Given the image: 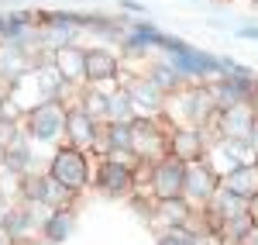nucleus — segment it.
<instances>
[{
    "label": "nucleus",
    "mask_w": 258,
    "mask_h": 245,
    "mask_svg": "<svg viewBox=\"0 0 258 245\" xmlns=\"http://www.w3.org/2000/svg\"><path fill=\"white\" fill-rule=\"evenodd\" d=\"M241 245H258V225L251 228V235H248V238H244V242H241Z\"/></svg>",
    "instance_id": "obj_26"
},
{
    "label": "nucleus",
    "mask_w": 258,
    "mask_h": 245,
    "mask_svg": "<svg viewBox=\"0 0 258 245\" xmlns=\"http://www.w3.org/2000/svg\"><path fill=\"white\" fill-rule=\"evenodd\" d=\"M66 111H69V104L66 101H45L38 107H31L21 124H24V131H28V138L35 145H45V149H59L66 142Z\"/></svg>",
    "instance_id": "obj_4"
},
{
    "label": "nucleus",
    "mask_w": 258,
    "mask_h": 245,
    "mask_svg": "<svg viewBox=\"0 0 258 245\" xmlns=\"http://www.w3.org/2000/svg\"><path fill=\"white\" fill-rule=\"evenodd\" d=\"M217 104L207 83H182L179 90H172L165 97V111L162 118L169 124H189V128H207V121L214 118Z\"/></svg>",
    "instance_id": "obj_1"
},
{
    "label": "nucleus",
    "mask_w": 258,
    "mask_h": 245,
    "mask_svg": "<svg viewBox=\"0 0 258 245\" xmlns=\"http://www.w3.org/2000/svg\"><path fill=\"white\" fill-rule=\"evenodd\" d=\"M131 124H135L131 152L138 156L141 166L169 156V121H165V118H135Z\"/></svg>",
    "instance_id": "obj_6"
},
{
    "label": "nucleus",
    "mask_w": 258,
    "mask_h": 245,
    "mask_svg": "<svg viewBox=\"0 0 258 245\" xmlns=\"http://www.w3.org/2000/svg\"><path fill=\"white\" fill-rule=\"evenodd\" d=\"M197 245H224V242H220V235L207 231V235H200V238H197Z\"/></svg>",
    "instance_id": "obj_22"
},
{
    "label": "nucleus",
    "mask_w": 258,
    "mask_h": 245,
    "mask_svg": "<svg viewBox=\"0 0 258 245\" xmlns=\"http://www.w3.org/2000/svg\"><path fill=\"white\" fill-rule=\"evenodd\" d=\"M138 166L135 159H120V156H97L93 166V186H97L103 197L120 201V197H131L135 186H138Z\"/></svg>",
    "instance_id": "obj_5"
},
{
    "label": "nucleus",
    "mask_w": 258,
    "mask_h": 245,
    "mask_svg": "<svg viewBox=\"0 0 258 245\" xmlns=\"http://www.w3.org/2000/svg\"><path fill=\"white\" fill-rule=\"evenodd\" d=\"M182 176H186V163L169 152L155 163L138 166V186L135 190H145L155 201H172V197H182Z\"/></svg>",
    "instance_id": "obj_3"
},
{
    "label": "nucleus",
    "mask_w": 258,
    "mask_h": 245,
    "mask_svg": "<svg viewBox=\"0 0 258 245\" xmlns=\"http://www.w3.org/2000/svg\"><path fill=\"white\" fill-rule=\"evenodd\" d=\"M220 183L227 186L231 193H238V197H244V201L251 204L258 197V163H244V166H238V169H231V173H224Z\"/></svg>",
    "instance_id": "obj_17"
},
{
    "label": "nucleus",
    "mask_w": 258,
    "mask_h": 245,
    "mask_svg": "<svg viewBox=\"0 0 258 245\" xmlns=\"http://www.w3.org/2000/svg\"><path fill=\"white\" fill-rule=\"evenodd\" d=\"M120 76H124V59L114 48H107V45L86 48V83H93V86H117Z\"/></svg>",
    "instance_id": "obj_12"
},
{
    "label": "nucleus",
    "mask_w": 258,
    "mask_h": 245,
    "mask_svg": "<svg viewBox=\"0 0 258 245\" xmlns=\"http://www.w3.org/2000/svg\"><path fill=\"white\" fill-rule=\"evenodd\" d=\"M73 231H76V207L45 211V221H41V242L45 245H62Z\"/></svg>",
    "instance_id": "obj_16"
},
{
    "label": "nucleus",
    "mask_w": 258,
    "mask_h": 245,
    "mask_svg": "<svg viewBox=\"0 0 258 245\" xmlns=\"http://www.w3.org/2000/svg\"><path fill=\"white\" fill-rule=\"evenodd\" d=\"M135 118V101L127 93V86L117 83V86H107V114L103 121H131Z\"/></svg>",
    "instance_id": "obj_19"
},
{
    "label": "nucleus",
    "mask_w": 258,
    "mask_h": 245,
    "mask_svg": "<svg viewBox=\"0 0 258 245\" xmlns=\"http://www.w3.org/2000/svg\"><path fill=\"white\" fill-rule=\"evenodd\" d=\"M93 166H97V156H93V152L62 142L59 149H52L45 169H48L62 186H69L73 193H86V190L93 186Z\"/></svg>",
    "instance_id": "obj_2"
},
{
    "label": "nucleus",
    "mask_w": 258,
    "mask_h": 245,
    "mask_svg": "<svg viewBox=\"0 0 258 245\" xmlns=\"http://www.w3.org/2000/svg\"><path fill=\"white\" fill-rule=\"evenodd\" d=\"M255 4H258V0H255Z\"/></svg>",
    "instance_id": "obj_30"
},
{
    "label": "nucleus",
    "mask_w": 258,
    "mask_h": 245,
    "mask_svg": "<svg viewBox=\"0 0 258 245\" xmlns=\"http://www.w3.org/2000/svg\"><path fill=\"white\" fill-rule=\"evenodd\" d=\"M248 142H251V149H255V156H258V118L251 124V131H248Z\"/></svg>",
    "instance_id": "obj_25"
},
{
    "label": "nucleus",
    "mask_w": 258,
    "mask_h": 245,
    "mask_svg": "<svg viewBox=\"0 0 258 245\" xmlns=\"http://www.w3.org/2000/svg\"><path fill=\"white\" fill-rule=\"evenodd\" d=\"M203 159L214 166L217 176H224V173H231V169H238L244 163H258V156H255V149H251L248 138H224V135L210 138Z\"/></svg>",
    "instance_id": "obj_8"
},
{
    "label": "nucleus",
    "mask_w": 258,
    "mask_h": 245,
    "mask_svg": "<svg viewBox=\"0 0 258 245\" xmlns=\"http://www.w3.org/2000/svg\"><path fill=\"white\" fill-rule=\"evenodd\" d=\"M120 83L127 86V93H131V101H135V118H162V111H165V93H162L145 73H141V76H127V73H124Z\"/></svg>",
    "instance_id": "obj_13"
},
{
    "label": "nucleus",
    "mask_w": 258,
    "mask_h": 245,
    "mask_svg": "<svg viewBox=\"0 0 258 245\" xmlns=\"http://www.w3.org/2000/svg\"><path fill=\"white\" fill-rule=\"evenodd\" d=\"M255 107H258V97H255Z\"/></svg>",
    "instance_id": "obj_29"
},
{
    "label": "nucleus",
    "mask_w": 258,
    "mask_h": 245,
    "mask_svg": "<svg viewBox=\"0 0 258 245\" xmlns=\"http://www.w3.org/2000/svg\"><path fill=\"white\" fill-rule=\"evenodd\" d=\"M0 104H4V86H0Z\"/></svg>",
    "instance_id": "obj_28"
},
{
    "label": "nucleus",
    "mask_w": 258,
    "mask_h": 245,
    "mask_svg": "<svg viewBox=\"0 0 258 245\" xmlns=\"http://www.w3.org/2000/svg\"><path fill=\"white\" fill-rule=\"evenodd\" d=\"M120 7H124V11H135V14H148V11H145V4H135V0H124Z\"/></svg>",
    "instance_id": "obj_23"
},
{
    "label": "nucleus",
    "mask_w": 258,
    "mask_h": 245,
    "mask_svg": "<svg viewBox=\"0 0 258 245\" xmlns=\"http://www.w3.org/2000/svg\"><path fill=\"white\" fill-rule=\"evenodd\" d=\"M0 245H14V238H11V235H7L4 228H0Z\"/></svg>",
    "instance_id": "obj_27"
},
{
    "label": "nucleus",
    "mask_w": 258,
    "mask_h": 245,
    "mask_svg": "<svg viewBox=\"0 0 258 245\" xmlns=\"http://www.w3.org/2000/svg\"><path fill=\"white\" fill-rule=\"evenodd\" d=\"M145 76H148V80L155 83V86H159V90L165 93V97H169L172 90H179V86L186 83L182 76H179V69H176V66H172L169 59H159V62H152V66L145 69Z\"/></svg>",
    "instance_id": "obj_20"
},
{
    "label": "nucleus",
    "mask_w": 258,
    "mask_h": 245,
    "mask_svg": "<svg viewBox=\"0 0 258 245\" xmlns=\"http://www.w3.org/2000/svg\"><path fill=\"white\" fill-rule=\"evenodd\" d=\"M52 62H55V69L62 73V80L69 86H83L86 83V48L83 45L69 41V45L52 48Z\"/></svg>",
    "instance_id": "obj_15"
},
{
    "label": "nucleus",
    "mask_w": 258,
    "mask_h": 245,
    "mask_svg": "<svg viewBox=\"0 0 258 245\" xmlns=\"http://www.w3.org/2000/svg\"><path fill=\"white\" fill-rule=\"evenodd\" d=\"M207 145H210V135H207V128L169 124V152H172L176 159H182V163L203 159V156H207Z\"/></svg>",
    "instance_id": "obj_14"
},
{
    "label": "nucleus",
    "mask_w": 258,
    "mask_h": 245,
    "mask_svg": "<svg viewBox=\"0 0 258 245\" xmlns=\"http://www.w3.org/2000/svg\"><path fill=\"white\" fill-rule=\"evenodd\" d=\"M238 35H241V38H258V24H244Z\"/></svg>",
    "instance_id": "obj_24"
},
{
    "label": "nucleus",
    "mask_w": 258,
    "mask_h": 245,
    "mask_svg": "<svg viewBox=\"0 0 258 245\" xmlns=\"http://www.w3.org/2000/svg\"><path fill=\"white\" fill-rule=\"evenodd\" d=\"M220 186V176L214 173V166L207 163V159H193V163H186V176H182V201L189 207H197L203 211L207 201L214 197V190Z\"/></svg>",
    "instance_id": "obj_10"
},
{
    "label": "nucleus",
    "mask_w": 258,
    "mask_h": 245,
    "mask_svg": "<svg viewBox=\"0 0 258 245\" xmlns=\"http://www.w3.org/2000/svg\"><path fill=\"white\" fill-rule=\"evenodd\" d=\"M258 118V107L255 101H244V104H231V107H217L214 111V118L207 121V135L210 138H248V131H251V124Z\"/></svg>",
    "instance_id": "obj_7"
},
{
    "label": "nucleus",
    "mask_w": 258,
    "mask_h": 245,
    "mask_svg": "<svg viewBox=\"0 0 258 245\" xmlns=\"http://www.w3.org/2000/svg\"><path fill=\"white\" fill-rule=\"evenodd\" d=\"M100 118H93L80 101H69V111H66V142L76 145V149H86L93 152L100 138Z\"/></svg>",
    "instance_id": "obj_11"
},
{
    "label": "nucleus",
    "mask_w": 258,
    "mask_h": 245,
    "mask_svg": "<svg viewBox=\"0 0 258 245\" xmlns=\"http://www.w3.org/2000/svg\"><path fill=\"white\" fill-rule=\"evenodd\" d=\"M255 214H251V204H248V211H238V214H231L227 221H220L217 225V235L224 245H241L248 235H251V228H255Z\"/></svg>",
    "instance_id": "obj_18"
},
{
    "label": "nucleus",
    "mask_w": 258,
    "mask_h": 245,
    "mask_svg": "<svg viewBox=\"0 0 258 245\" xmlns=\"http://www.w3.org/2000/svg\"><path fill=\"white\" fill-rule=\"evenodd\" d=\"M11 204H14V197L0 190V228H4V221H7V211H11Z\"/></svg>",
    "instance_id": "obj_21"
},
{
    "label": "nucleus",
    "mask_w": 258,
    "mask_h": 245,
    "mask_svg": "<svg viewBox=\"0 0 258 245\" xmlns=\"http://www.w3.org/2000/svg\"><path fill=\"white\" fill-rule=\"evenodd\" d=\"M45 211H48V207H41V204H24V201H14V204H11V211H7L4 231L14 238V245H31L35 238H41V221H45Z\"/></svg>",
    "instance_id": "obj_9"
}]
</instances>
